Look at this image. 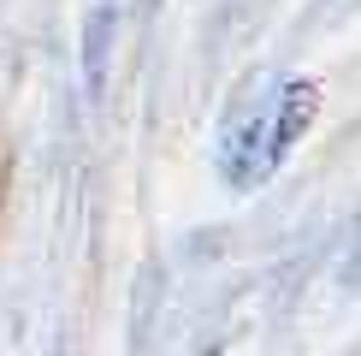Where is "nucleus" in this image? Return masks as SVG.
Segmentation results:
<instances>
[{"label":"nucleus","mask_w":361,"mask_h":356,"mask_svg":"<svg viewBox=\"0 0 361 356\" xmlns=\"http://www.w3.org/2000/svg\"><path fill=\"white\" fill-rule=\"evenodd\" d=\"M314 113H320V83H308V78H290V83H279L273 95L249 101L243 119L225 131V155H219L225 184L231 190H261L267 178L290 160V148L302 143Z\"/></svg>","instance_id":"1"}]
</instances>
